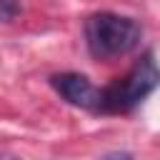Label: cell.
Masks as SVG:
<instances>
[{
  "label": "cell",
  "instance_id": "obj_5",
  "mask_svg": "<svg viewBox=\"0 0 160 160\" xmlns=\"http://www.w3.org/2000/svg\"><path fill=\"white\" fill-rule=\"evenodd\" d=\"M100 160H132V155L128 150H112V152H105Z\"/></svg>",
  "mask_w": 160,
  "mask_h": 160
},
{
  "label": "cell",
  "instance_id": "obj_2",
  "mask_svg": "<svg viewBox=\"0 0 160 160\" xmlns=\"http://www.w3.org/2000/svg\"><path fill=\"white\" fill-rule=\"evenodd\" d=\"M160 88V62L155 60V55L148 50L142 52V58L118 80H112L108 88L100 90V102H98V112L105 115H122L135 110L150 92H155Z\"/></svg>",
  "mask_w": 160,
  "mask_h": 160
},
{
  "label": "cell",
  "instance_id": "obj_3",
  "mask_svg": "<svg viewBox=\"0 0 160 160\" xmlns=\"http://www.w3.org/2000/svg\"><path fill=\"white\" fill-rule=\"evenodd\" d=\"M50 85L52 90L72 108L80 110H92L98 112V102H100V88L92 85V80L82 72H55L50 75Z\"/></svg>",
  "mask_w": 160,
  "mask_h": 160
},
{
  "label": "cell",
  "instance_id": "obj_4",
  "mask_svg": "<svg viewBox=\"0 0 160 160\" xmlns=\"http://www.w3.org/2000/svg\"><path fill=\"white\" fill-rule=\"evenodd\" d=\"M22 5L20 0H0V22H10L20 15Z\"/></svg>",
  "mask_w": 160,
  "mask_h": 160
},
{
  "label": "cell",
  "instance_id": "obj_1",
  "mask_svg": "<svg viewBox=\"0 0 160 160\" xmlns=\"http://www.w3.org/2000/svg\"><path fill=\"white\" fill-rule=\"evenodd\" d=\"M85 48L95 60H115L132 52L142 40V25L120 12H92L88 15L85 25Z\"/></svg>",
  "mask_w": 160,
  "mask_h": 160
}]
</instances>
